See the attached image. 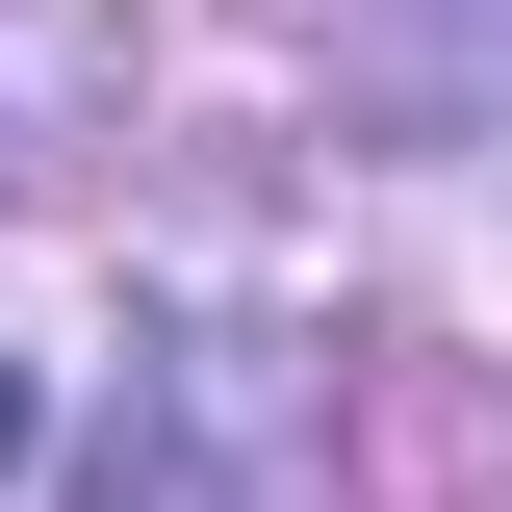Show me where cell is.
<instances>
[{"label":"cell","instance_id":"1","mask_svg":"<svg viewBox=\"0 0 512 512\" xmlns=\"http://www.w3.org/2000/svg\"><path fill=\"white\" fill-rule=\"evenodd\" d=\"M103 512H231V461H205V436H128V461H103Z\"/></svg>","mask_w":512,"mask_h":512},{"label":"cell","instance_id":"2","mask_svg":"<svg viewBox=\"0 0 512 512\" xmlns=\"http://www.w3.org/2000/svg\"><path fill=\"white\" fill-rule=\"evenodd\" d=\"M436 26V77H512V0H410Z\"/></svg>","mask_w":512,"mask_h":512},{"label":"cell","instance_id":"3","mask_svg":"<svg viewBox=\"0 0 512 512\" xmlns=\"http://www.w3.org/2000/svg\"><path fill=\"white\" fill-rule=\"evenodd\" d=\"M0 461H26V359H0Z\"/></svg>","mask_w":512,"mask_h":512}]
</instances>
